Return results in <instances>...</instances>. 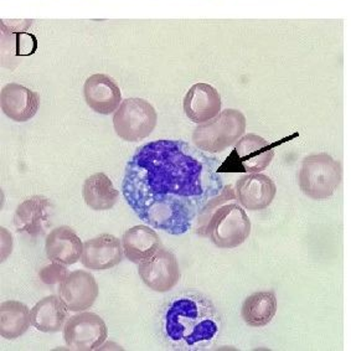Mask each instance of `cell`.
<instances>
[{
	"instance_id": "4fadbf2b",
	"label": "cell",
	"mask_w": 351,
	"mask_h": 351,
	"mask_svg": "<svg viewBox=\"0 0 351 351\" xmlns=\"http://www.w3.org/2000/svg\"><path fill=\"white\" fill-rule=\"evenodd\" d=\"M45 251L47 258L64 266H72L81 261L84 243L73 228L59 226L46 236Z\"/></svg>"
},
{
	"instance_id": "9c48e42d",
	"label": "cell",
	"mask_w": 351,
	"mask_h": 351,
	"mask_svg": "<svg viewBox=\"0 0 351 351\" xmlns=\"http://www.w3.org/2000/svg\"><path fill=\"white\" fill-rule=\"evenodd\" d=\"M138 274L145 286L158 293L169 292L182 277L176 256L164 247L138 265Z\"/></svg>"
},
{
	"instance_id": "44dd1931",
	"label": "cell",
	"mask_w": 351,
	"mask_h": 351,
	"mask_svg": "<svg viewBox=\"0 0 351 351\" xmlns=\"http://www.w3.org/2000/svg\"><path fill=\"white\" fill-rule=\"evenodd\" d=\"M29 308L18 300H5L0 304V335L7 340L23 337L32 326Z\"/></svg>"
},
{
	"instance_id": "2e32d148",
	"label": "cell",
	"mask_w": 351,
	"mask_h": 351,
	"mask_svg": "<svg viewBox=\"0 0 351 351\" xmlns=\"http://www.w3.org/2000/svg\"><path fill=\"white\" fill-rule=\"evenodd\" d=\"M86 102L101 114H111L121 102V91L114 81L104 75H95L86 81Z\"/></svg>"
},
{
	"instance_id": "ba28073f",
	"label": "cell",
	"mask_w": 351,
	"mask_h": 351,
	"mask_svg": "<svg viewBox=\"0 0 351 351\" xmlns=\"http://www.w3.org/2000/svg\"><path fill=\"white\" fill-rule=\"evenodd\" d=\"M64 338L71 350H97L108 338V329L97 314L80 312L66 322Z\"/></svg>"
},
{
	"instance_id": "3957f363",
	"label": "cell",
	"mask_w": 351,
	"mask_h": 351,
	"mask_svg": "<svg viewBox=\"0 0 351 351\" xmlns=\"http://www.w3.org/2000/svg\"><path fill=\"white\" fill-rule=\"evenodd\" d=\"M223 202L213 208L208 216L199 222L197 232L208 236L216 247H239L251 234V221L246 211L239 204Z\"/></svg>"
},
{
	"instance_id": "7402d4cb",
	"label": "cell",
	"mask_w": 351,
	"mask_h": 351,
	"mask_svg": "<svg viewBox=\"0 0 351 351\" xmlns=\"http://www.w3.org/2000/svg\"><path fill=\"white\" fill-rule=\"evenodd\" d=\"M277 313V298L271 291L254 293L242 304L241 315L247 326L262 328L269 324Z\"/></svg>"
},
{
	"instance_id": "8fae6325",
	"label": "cell",
	"mask_w": 351,
	"mask_h": 351,
	"mask_svg": "<svg viewBox=\"0 0 351 351\" xmlns=\"http://www.w3.org/2000/svg\"><path fill=\"white\" fill-rule=\"evenodd\" d=\"M123 254L122 241L113 234H102L84 243L81 263L92 271L111 269L122 262Z\"/></svg>"
},
{
	"instance_id": "603a6c76",
	"label": "cell",
	"mask_w": 351,
	"mask_h": 351,
	"mask_svg": "<svg viewBox=\"0 0 351 351\" xmlns=\"http://www.w3.org/2000/svg\"><path fill=\"white\" fill-rule=\"evenodd\" d=\"M70 274L67 268L58 262H51V265L43 268L40 271V280L46 285L61 283L67 274Z\"/></svg>"
},
{
	"instance_id": "5bb4252c",
	"label": "cell",
	"mask_w": 351,
	"mask_h": 351,
	"mask_svg": "<svg viewBox=\"0 0 351 351\" xmlns=\"http://www.w3.org/2000/svg\"><path fill=\"white\" fill-rule=\"evenodd\" d=\"M221 108L220 93L206 84L193 86L184 99L185 113L195 123H206L216 117Z\"/></svg>"
},
{
	"instance_id": "52a82bcc",
	"label": "cell",
	"mask_w": 351,
	"mask_h": 351,
	"mask_svg": "<svg viewBox=\"0 0 351 351\" xmlns=\"http://www.w3.org/2000/svg\"><path fill=\"white\" fill-rule=\"evenodd\" d=\"M113 124L118 136L123 141L139 142L156 128V110L144 99L128 98L116 112Z\"/></svg>"
},
{
	"instance_id": "7a4b0ae2",
	"label": "cell",
	"mask_w": 351,
	"mask_h": 351,
	"mask_svg": "<svg viewBox=\"0 0 351 351\" xmlns=\"http://www.w3.org/2000/svg\"><path fill=\"white\" fill-rule=\"evenodd\" d=\"M219 326L213 309L202 298L182 295L170 303L165 313V334L182 350H194L216 337Z\"/></svg>"
},
{
	"instance_id": "ffe728a7",
	"label": "cell",
	"mask_w": 351,
	"mask_h": 351,
	"mask_svg": "<svg viewBox=\"0 0 351 351\" xmlns=\"http://www.w3.org/2000/svg\"><path fill=\"white\" fill-rule=\"evenodd\" d=\"M82 196L88 208L95 211H106L114 208L119 199V191L104 173H96L84 182Z\"/></svg>"
},
{
	"instance_id": "30bf717a",
	"label": "cell",
	"mask_w": 351,
	"mask_h": 351,
	"mask_svg": "<svg viewBox=\"0 0 351 351\" xmlns=\"http://www.w3.org/2000/svg\"><path fill=\"white\" fill-rule=\"evenodd\" d=\"M98 285L91 274L77 269L66 276L60 283L59 295L70 312H85L98 298Z\"/></svg>"
},
{
	"instance_id": "6da1fadb",
	"label": "cell",
	"mask_w": 351,
	"mask_h": 351,
	"mask_svg": "<svg viewBox=\"0 0 351 351\" xmlns=\"http://www.w3.org/2000/svg\"><path fill=\"white\" fill-rule=\"evenodd\" d=\"M219 164L185 141L139 147L125 165L122 193L139 219L169 234H184L222 193Z\"/></svg>"
},
{
	"instance_id": "9a60e30c",
	"label": "cell",
	"mask_w": 351,
	"mask_h": 351,
	"mask_svg": "<svg viewBox=\"0 0 351 351\" xmlns=\"http://www.w3.org/2000/svg\"><path fill=\"white\" fill-rule=\"evenodd\" d=\"M124 256L134 265L149 260L163 247L159 234L149 226L137 225L128 228L123 234Z\"/></svg>"
},
{
	"instance_id": "7c38bea8",
	"label": "cell",
	"mask_w": 351,
	"mask_h": 351,
	"mask_svg": "<svg viewBox=\"0 0 351 351\" xmlns=\"http://www.w3.org/2000/svg\"><path fill=\"white\" fill-rule=\"evenodd\" d=\"M234 194L242 208L250 211H261L274 202L277 188L269 176L254 173L237 180Z\"/></svg>"
},
{
	"instance_id": "8992f818",
	"label": "cell",
	"mask_w": 351,
	"mask_h": 351,
	"mask_svg": "<svg viewBox=\"0 0 351 351\" xmlns=\"http://www.w3.org/2000/svg\"><path fill=\"white\" fill-rule=\"evenodd\" d=\"M274 156V145L257 134H246L236 142L228 159L217 173H261L267 169Z\"/></svg>"
},
{
	"instance_id": "e0dca14e",
	"label": "cell",
	"mask_w": 351,
	"mask_h": 351,
	"mask_svg": "<svg viewBox=\"0 0 351 351\" xmlns=\"http://www.w3.org/2000/svg\"><path fill=\"white\" fill-rule=\"evenodd\" d=\"M69 312L60 295H49L39 300L32 309V326L41 332H61L69 320Z\"/></svg>"
},
{
	"instance_id": "ac0fdd59",
	"label": "cell",
	"mask_w": 351,
	"mask_h": 351,
	"mask_svg": "<svg viewBox=\"0 0 351 351\" xmlns=\"http://www.w3.org/2000/svg\"><path fill=\"white\" fill-rule=\"evenodd\" d=\"M1 108L13 121L25 122L38 112L39 96L23 86L8 85L1 91Z\"/></svg>"
},
{
	"instance_id": "d6986e66",
	"label": "cell",
	"mask_w": 351,
	"mask_h": 351,
	"mask_svg": "<svg viewBox=\"0 0 351 351\" xmlns=\"http://www.w3.org/2000/svg\"><path fill=\"white\" fill-rule=\"evenodd\" d=\"M50 202L45 196H33L21 202L14 214V226L20 234L38 236L47 220Z\"/></svg>"
},
{
	"instance_id": "5b68a950",
	"label": "cell",
	"mask_w": 351,
	"mask_h": 351,
	"mask_svg": "<svg viewBox=\"0 0 351 351\" xmlns=\"http://www.w3.org/2000/svg\"><path fill=\"white\" fill-rule=\"evenodd\" d=\"M246 130V118L237 110H226L206 123H202L193 134L195 147L208 153H221L236 144Z\"/></svg>"
},
{
	"instance_id": "277c9868",
	"label": "cell",
	"mask_w": 351,
	"mask_h": 351,
	"mask_svg": "<svg viewBox=\"0 0 351 351\" xmlns=\"http://www.w3.org/2000/svg\"><path fill=\"white\" fill-rule=\"evenodd\" d=\"M343 179L341 164L326 153L306 156L300 171V188L313 200H328Z\"/></svg>"
}]
</instances>
